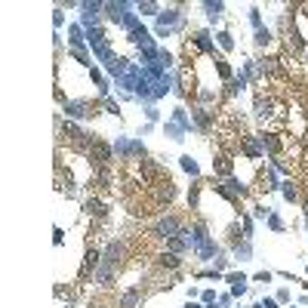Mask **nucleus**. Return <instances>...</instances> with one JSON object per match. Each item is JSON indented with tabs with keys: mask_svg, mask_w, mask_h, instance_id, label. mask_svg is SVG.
Here are the masks:
<instances>
[{
	"mask_svg": "<svg viewBox=\"0 0 308 308\" xmlns=\"http://www.w3.org/2000/svg\"><path fill=\"white\" fill-rule=\"evenodd\" d=\"M160 234H167V238H173V234L179 231V222L176 219H167V222H160V228H157Z\"/></svg>",
	"mask_w": 308,
	"mask_h": 308,
	"instance_id": "nucleus-1",
	"label": "nucleus"
},
{
	"mask_svg": "<svg viewBox=\"0 0 308 308\" xmlns=\"http://www.w3.org/2000/svg\"><path fill=\"white\" fill-rule=\"evenodd\" d=\"M139 296H142V293H139V290H130V293H126V296H123V302H120V308H136V302H139Z\"/></svg>",
	"mask_w": 308,
	"mask_h": 308,
	"instance_id": "nucleus-2",
	"label": "nucleus"
},
{
	"mask_svg": "<svg viewBox=\"0 0 308 308\" xmlns=\"http://www.w3.org/2000/svg\"><path fill=\"white\" fill-rule=\"evenodd\" d=\"M160 265H167V268H176V265H179V259H176V256H164V259H160Z\"/></svg>",
	"mask_w": 308,
	"mask_h": 308,
	"instance_id": "nucleus-3",
	"label": "nucleus"
}]
</instances>
